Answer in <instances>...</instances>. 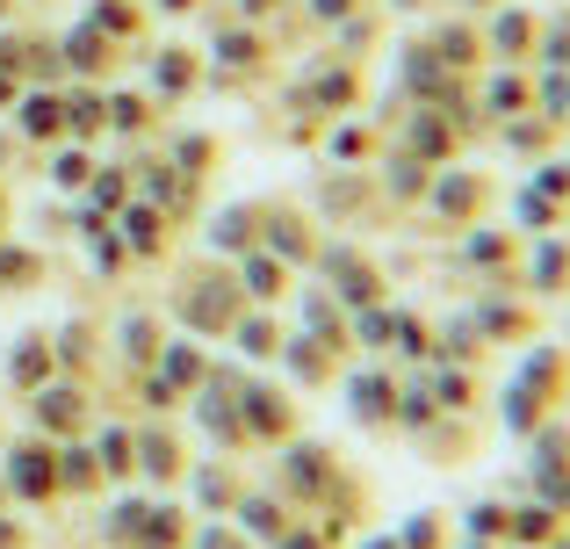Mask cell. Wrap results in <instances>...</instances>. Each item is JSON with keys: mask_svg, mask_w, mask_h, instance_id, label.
Segmentation results:
<instances>
[{"mask_svg": "<svg viewBox=\"0 0 570 549\" xmlns=\"http://www.w3.org/2000/svg\"><path fill=\"white\" fill-rule=\"evenodd\" d=\"M66 66L72 72H109V37H101V29L95 22H87V29H72V37H66Z\"/></svg>", "mask_w": 570, "mask_h": 549, "instance_id": "obj_1", "label": "cell"}, {"mask_svg": "<svg viewBox=\"0 0 570 549\" xmlns=\"http://www.w3.org/2000/svg\"><path fill=\"white\" fill-rule=\"evenodd\" d=\"M51 484H58L51 449H22V455H14V492H29V499H37V492H51Z\"/></svg>", "mask_w": 570, "mask_h": 549, "instance_id": "obj_2", "label": "cell"}, {"mask_svg": "<svg viewBox=\"0 0 570 549\" xmlns=\"http://www.w3.org/2000/svg\"><path fill=\"white\" fill-rule=\"evenodd\" d=\"M325 275H340V282H347V296H354V304H368V296H376V275H368L354 254H325Z\"/></svg>", "mask_w": 570, "mask_h": 549, "instance_id": "obj_3", "label": "cell"}, {"mask_svg": "<svg viewBox=\"0 0 570 549\" xmlns=\"http://www.w3.org/2000/svg\"><path fill=\"white\" fill-rule=\"evenodd\" d=\"M58 116H66V101H51V95H29L22 101V130H29V138H58V130H66V124H58Z\"/></svg>", "mask_w": 570, "mask_h": 549, "instance_id": "obj_4", "label": "cell"}, {"mask_svg": "<svg viewBox=\"0 0 570 549\" xmlns=\"http://www.w3.org/2000/svg\"><path fill=\"white\" fill-rule=\"evenodd\" d=\"M246 282H253V296H282V290H289V268H282V261H267V254H253L246 261Z\"/></svg>", "mask_w": 570, "mask_h": 549, "instance_id": "obj_5", "label": "cell"}, {"mask_svg": "<svg viewBox=\"0 0 570 549\" xmlns=\"http://www.w3.org/2000/svg\"><path fill=\"white\" fill-rule=\"evenodd\" d=\"M153 80L167 87V95H181V87L195 80V66H188V51H159V66H153Z\"/></svg>", "mask_w": 570, "mask_h": 549, "instance_id": "obj_6", "label": "cell"}, {"mask_svg": "<svg viewBox=\"0 0 570 549\" xmlns=\"http://www.w3.org/2000/svg\"><path fill=\"white\" fill-rule=\"evenodd\" d=\"M37 376H51V347H43V340H22V354H14V383H37Z\"/></svg>", "mask_w": 570, "mask_h": 549, "instance_id": "obj_7", "label": "cell"}, {"mask_svg": "<svg viewBox=\"0 0 570 549\" xmlns=\"http://www.w3.org/2000/svg\"><path fill=\"white\" fill-rule=\"evenodd\" d=\"M124 232H130V246H138V254H153V246H159V232H167V217L130 210V217H124Z\"/></svg>", "mask_w": 570, "mask_h": 549, "instance_id": "obj_8", "label": "cell"}, {"mask_svg": "<svg viewBox=\"0 0 570 549\" xmlns=\"http://www.w3.org/2000/svg\"><path fill=\"white\" fill-rule=\"evenodd\" d=\"M354 405H362L368 420H383V405H397V391H390L383 376H362V383H354Z\"/></svg>", "mask_w": 570, "mask_h": 549, "instance_id": "obj_9", "label": "cell"}, {"mask_svg": "<svg viewBox=\"0 0 570 549\" xmlns=\"http://www.w3.org/2000/svg\"><path fill=\"white\" fill-rule=\"evenodd\" d=\"M95 29H101V37H130V29H138V14H130L124 0H101V8H95Z\"/></svg>", "mask_w": 570, "mask_h": 549, "instance_id": "obj_10", "label": "cell"}, {"mask_svg": "<svg viewBox=\"0 0 570 549\" xmlns=\"http://www.w3.org/2000/svg\"><path fill=\"white\" fill-rule=\"evenodd\" d=\"M72 405H80V398H72V391H51V398H43V405H37V420H51V427H72V420H80V412H72Z\"/></svg>", "mask_w": 570, "mask_h": 549, "instance_id": "obj_11", "label": "cell"}, {"mask_svg": "<svg viewBox=\"0 0 570 549\" xmlns=\"http://www.w3.org/2000/svg\"><path fill=\"white\" fill-rule=\"evenodd\" d=\"M246 521L253 536H282V507H267V499H246Z\"/></svg>", "mask_w": 570, "mask_h": 549, "instance_id": "obj_12", "label": "cell"}, {"mask_svg": "<svg viewBox=\"0 0 570 549\" xmlns=\"http://www.w3.org/2000/svg\"><path fill=\"white\" fill-rule=\"evenodd\" d=\"M224 58H232V66H253V58H261V43H253L246 29H224Z\"/></svg>", "mask_w": 570, "mask_h": 549, "instance_id": "obj_13", "label": "cell"}, {"mask_svg": "<svg viewBox=\"0 0 570 549\" xmlns=\"http://www.w3.org/2000/svg\"><path fill=\"white\" fill-rule=\"evenodd\" d=\"M101 116H109V109H101V101H95V95H72V130H95V124H101Z\"/></svg>", "mask_w": 570, "mask_h": 549, "instance_id": "obj_14", "label": "cell"}, {"mask_svg": "<svg viewBox=\"0 0 570 549\" xmlns=\"http://www.w3.org/2000/svg\"><path fill=\"white\" fill-rule=\"evenodd\" d=\"M238 340H246V354H282V347H275V325H261V318H253Z\"/></svg>", "mask_w": 570, "mask_h": 549, "instance_id": "obj_15", "label": "cell"}, {"mask_svg": "<svg viewBox=\"0 0 570 549\" xmlns=\"http://www.w3.org/2000/svg\"><path fill=\"white\" fill-rule=\"evenodd\" d=\"M109 124H124V130H138V124H145V101H138V95H124V101H116V116H109Z\"/></svg>", "mask_w": 570, "mask_h": 549, "instance_id": "obj_16", "label": "cell"}, {"mask_svg": "<svg viewBox=\"0 0 570 549\" xmlns=\"http://www.w3.org/2000/svg\"><path fill=\"white\" fill-rule=\"evenodd\" d=\"M491 37H499V51H505V43H513V51H520V43H528L534 29H528V22H520V14H513V22H499V29H491Z\"/></svg>", "mask_w": 570, "mask_h": 549, "instance_id": "obj_17", "label": "cell"}, {"mask_svg": "<svg viewBox=\"0 0 570 549\" xmlns=\"http://www.w3.org/2000/svg\"><path fill=\"white\" fill-rule=\"evenodd\" d=\"M58 182L80 188V182H87V159H80V153H66V159H58Z\"/></svg>", "mask_w": 570, "mask_h": 549, "instance_id": "obj_18", "label": "cell"}, {"mask_svg": "<svg viewBox=\"0 0 570 549\" xmlns=\"http://www.w3.org/2000/svg\"><path fill=\"white\" fill-rule=\"evenodd\" d=\"M8 101H14V80H8V72H0V109H8Z\"/></svg>", "mask_w": 570, "mask_h": 549, "instance_id": "obj_19", "label": "cell"}, {"mask_svg": "<svg viewBox=\"0 0 570 549\" xmlns=\"http://www.w3.org/2000/svg\"><path fill=\"white\" fill-rule=\"evenodd\" d=\"M318 14H347V0H318Z\"/></svg>", "mask_w": 570, "mask_h": 549, "instance_id": "obj_20", "label": "cell"}, {"mask_svg": "<svg viewBox=\"0 0 570 549\" xmlns=\"http://www.w3.org/2000/svg\"><path fill=\"white\" fill-rule=\"evenodd\" d=\"M267 8H282V0H246V14H267Z\"/></svg>", "mask_w": 570, "mask_h": 549, "instance_id": "obj_21", "label": "cell"}, {"mask_svg": "<svg viewBox=\"0 0 570 549\" xmlns=\"http://www.w3.org/2000/svg\"><path fill=\"white\" fill-rule=\"evenodd\" d=\"M159 8H167V14H181V8H195V0H159Z\"/></svg>", "mask_w": 570, "mask_h": 549, "instance_id": "obj_22", "label": "cell"}, {"mask_svg": "<svg viewBox=\"0 0 570 549\" xmlns=\"http://www.w3.org/2000/svg\"><path fill=\"white\" fill-rule=\"evenodd\" d=\"M282 549H311V542H282Z\"/></svg>", "mask_w": 570, "mask_h": 549, "instance_id": "obj_23", "label": "cell"}, {"mask_svg": "<svg viewBox=\"0 0 570 549\" xmlns=\"http://www.w3.org/2000/svg\"><path fill=\"white\" fill-rule=\"evenodd\" d=\"M8 8H14V0H0V14H8Z\"/></svg>", "mask_w": 570, "mask_h": 549, "instance_id": "obj_24", "label": "cell"}]
</instances>
